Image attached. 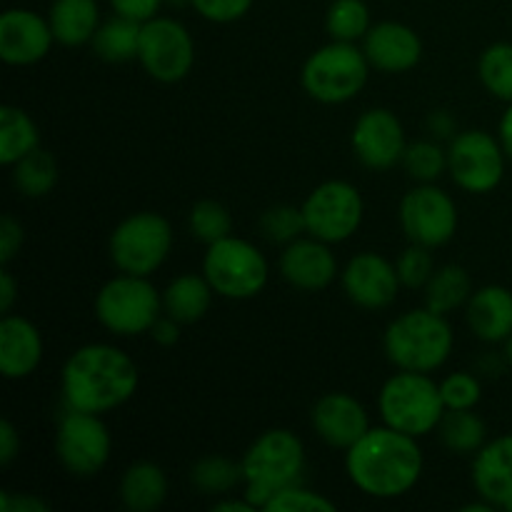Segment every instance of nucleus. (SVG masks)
Listing matches in <instances>:
<instances>
[{
    "label": "nucleus",
    "mask_w": 512,
    "mask_h": 512,
    "mask_svg": "<svg viewBox=\"0 0 512 512\" xmlns=\"http://www.w3.org/2000/svg\"><path fill=\"white\" fill-rule=\"evenodd\" d=\"M425 455L418 438L390 425L370 428L353 448L345 450V473L363 495L395 500L415 488L423 478Z\"/></svg>",
    "instance_id": "1"
},
{
    "label": "nucleus",
    "mask_w": 512,
    "mask_h": 512,
    "mask_svg": "<svg viewBox=\"0 0 512 512\" xmlns=\"http://www.w3.org/2000/svg\"><path fill=\"white\" fill-rule=\"evenodd\" d=\"M140 370L125 350L108 343H88L75 350L60 373L65 408L105 415L135 395Z\"/></svg>",
    "instance_id": "2"
},
{
    "label": "nucleus",
    "mask_w": 512,
    "mask_h": 512,
    "mask_svg": "<svg viewBox=\"0 0 512 512\" xmlns=\"http://www.w3.org/2000/svg\"><path fill=\"white\" fill-rule=\"evenodd\" d=\"M305 463V445L298 433L288 428L265 430L250 443L240 460L243 495L255 508L265 510L280 490L303 480Z\"/></svg>",
    "instance_id": "3"
},
{
    "label": "nucleus",
    "mask_w": 512,
    "mask_h": 512,
    "mask_svg": "<svg viewBox=\"0 0 512 512\" xmlns=\"http://www.w3.org/2000/svg\"><path fill=\"white\" fill-rule=\"evenodd\" d=\"M455 335L448 315L430 308L400 313L383 333V350L398 370L435 373L448 363Z\"/></svg>",
    "instance_id": "4"
},
{
    "label": "nucleus",
    "mask_w": 512,
    "mask_h": 512,
    "mask_svg": "<svg viewBox=\"0 0 512 512\" xmlns=\"http://www.w3.org/2000/svg\"><path fill=\"white\" fill-rule=\"evenodd\" d=\"M378 410L385 425L413 438L435 433L445 415L440 383L430 373L398 370L383 383L378 393Z\"/></svg>",
    "instance_id": "5"
},
{
    "label": "nucleus",
    "mask_w": 512,
    "mask_h": 512,
    "mask_svg": "<svg viewBox=\"0 0 512 512\" xmlns=\"http://www.w3.org/2000/svg\"><path fill=\"white\" fill-rule=\"evenodd\" d=\"M160 315L163 293L143 275H115L95 295V318L108 333L120 338L150 333Z\"/></svg>",
    "instance_id": "6"
},
{
    "label": "nucleus",
    "mask_w": 512,
    "mask_h": 512,
    "mask_svg": "<svg viewBox=\"0 0 512 512\" xmlns=\"http://www.w3.org/2000/svg\"><path fill=\"white\" fill-rule=\"evenodd\" d=\"M370 75V63L363 48L355 43L330 40L328 45L310 53L300 70L303 90L323 105H340L358 98Z\"/></svg>",
    "instance_id": "7"
},
{
    "label": "nucleus",
    "mask_w": 512,
    "mask_h": 512,
    "mask_svg": "<svg viewBox=\"0 0 512 512\" xmlns=\"http://www.w3.org/2000/svg\"><path fill=\"white\" fill-rule=\"evenodd\" d=\"M203 275L220 298L250 300L263 293L270 268L258 245L228 235L208 245L203 255Z\"/></svg>",
    "instance_id": "8"
},
{
    "label": "nucleus",
    "mask_w": 512,
    "mask_h": 512,
    "mask_svg": "<svg viewBox=\"0 0 512 512\" xmlns=\"http://www.w3.org/2000/svg\"><path fill=\"white\" fill-rule=\"evenodd\" d=\"M110 260L120 273L150 278L173 250V228L168 218L153 210L128 215L110 233Z\"/></svg>",
    "instance_id": "9"
},
{
    "label": "nucleus",
    "mask_w": 512,
    "mask_h": 512,
    "mask_svg": "<svg viewBox=\"0 0 512 512\" xmlns=\"http://www.w3.org/2000/svg\"><path fill=\"white\" fill-rule=\"evenodd\" d=\"M303 208L305 230L325 243H345L360 230L365 200L348 180H325L308 193Z\"/></svg>",
    "instance_id": "10"
},
{
    "label": "nucleus",
    "mask_w": 512,
    "mask_h": 512,
    "mask_svg": "<svg viewBox=\"0 0 512 512\" xmlns=\"http://www.w3.org/2000/svg\"><path fill=\"white\" fill-rule=\"evenodd\" d=\"M505 163L508 155L500 138L488 130H460L448 145V173L465 193H493L505 178Z\"/></svg>",
    "instance_id": "11"
},
{
    "label": "nucleus",
    "mask_w": 512,
    "mask_h": 512,
    "mask_svg": "<svg viewBox=\"0 0 512 512\" xmlns=\"http://www.w3.org/2000/svg\"><path fill=\"white\" fill-rule=\"evenodd\" d=\"M113 438L103 418L85 410L68 408L55 430V455L73 478H95L108 465Z\"/></svg>",
    "instance_id": "12"
},
{
    "label": "nucleus",
    "mask_w": 512,
    "mask_h": 512,
    "mask_svg": "<svg viewBox=\"0 0 512 512\" xmlns=\"http://www.w3.org/2000/svg\"><path fill=\"white\" fill-rule=\"evenodd\" d=\"M398 220L410 243L435 250L448 245L458 233V205L435 183H418L403 195Z\"/></svg>",
    "instance_id": "13"
},
{
    "label": "nucleus",
    "mask_w": 512,
    "mask_h": 512,
    "mask_svg": "<svg viewBox=\"0 0 512 512\" xmlns=\"http://www.w3.org/2000/svg\"><path fill=\"white\" fill-rule=\"evenodd\" d=\"M140 65L158 83H180L195 65V43L180 20L155 15L140 30Z\"/></svg>",
    "instance_id": "14"
},
{
    "label": "nucleus",
    "mask_w": 512,
    "mask_h": 512,
    "mask_svg": "<svg viewBox=\"0 0 512 512\" xmlns=\"http://www.w3.org/2000/svg\"><path fill=\"white\" fill-rule=\"evenodd\" d=\"M350 148L360 165L368 170L395 168L403 163L405 148V128L398 115L388 108H370L355 120L353 133H350Z\"/></svg>",
    "instance_id": "15"
},
{
    "label": "nucleus",
    "mask_w": 512,
    "mask_h": 512,
    "mask_svg": "<svg viewBox=\"0 0 512 512\" xmlns=\"http://www.w3.org/2000/svg\"><path fill=\"white\" fill-rule=\"evenodd\" d=\"M340 283L350 303L363 310L390 308L403 288L395 263L373 250L353 255L340 273Z\"/></svg>",
    "instance_id": "16"
},
{
    "label": "nucleus",
    "mask_w": 512,
    "mask_h": 512,
    "mask_svg": "<svg viewBox=\"0 0 512 512\" xmlns=\"http://www.w3.org/2000/svg\"><path fill=\"white\" fill-rule=\"evenodd\" d=\"M55 43L50 20L28 8H10L0 15V58L8 65H35Z\"/></svg>",
    "instance_id": "17"
},
{
    "label": "nucleus",
    "mask_w": 512,
    "mask_h": 512,
    "mask_svg": "<svg viewBox=\"0 0 512 512\" xmlns=\"http://www.w3.org/2000/svg\"><path fill=\"white\" fill-rule=\"evenodd\" d=\"M310 425H313L315 435L323 440L325 445L335 450H348L368 433L370 415L365 405L360 403L355 395L350 393H325L318 403L310 410Z\"/></svg>",
    "instance_id": "18"
},
{
    "label": "nucleus",
    "mask_w": 512,
    "mask_h": 512,
    "mask_svg": "<svg viewBox=\"0 0 512 512\" xmlns=\"http://www.w3.org/2000/svg\"><path fill=\"white\" fill-rule=\"evenodd\" d=\"M280 275L303 293H318L338 278V258L330 243L305 233L280 253Z\"/></svg>",
    "instance_id": "19"
},
{
    "label": "nucleus",
    "mask_w": 512,
    "mask_h": 512,
    "mask_svg": "<svg viewBox=\"0 0 512 512\" xmlns=\"http://www.w3.org/2000/svg\"><path fill=\"white\" fill-rule=\"evenodd\" d=\"M363 53L370 68L380 73H408L423 60V40L410 25L398 20H383L370 25L363 40Z\"/></svg>",
    "instance_id": "20"
},
{
    "label": "nucleus",
    "mask_w": 512,
    "mask_h": 512,
    "mask_svg": "<svg viewBox=\"0 0 512 512\" xmlns=\"http://www.w3.org/2000/svg\"><path fill=\"white\" fill-rule=\"evenodd\" d=\"M470 478L478 498L488 500L495 510L512 512V433L488 440L473 455Z\"/></svg>",
    "instance_id": "21"
},
{
    "label": "nucleus",
    "mask_w": 512,
    "mask_h": 512,
    "mask_svg": "<svg viewBox=\"0 0 512 512\" xmlns=\"http://www.w3.org/2000/svg\"><path fill=\"white\" fill-rule=\"evenodd\" d=\"M43 363V335L23 315L0 320V373L5 380L30 378Z\"/></svg>",
    "instance_id": "22"
},
{
    "label": "nucleus",
    "mask_w": 512,
    "mask_h": 512,
    "mask_svg": "<svg viewBox=\"0 0 512 512\" xmlns=\"http://www.w3.org/2000/svg\"><path fill=\"white\" fill-rule=\"evenodd\" d=\"M470 333L483 343H505L512 335V290L505 285H483L473 290L465 305Z\"/></svg>",
    "instance_id": "23"
},
{
    "label": "nucleus",
    "mask_w": 512,
    "mask_h": 512,
    "mask_svg": "<svg viewBox=\"0 0 512 512\" xmlns=\"http://www.w3.org/2000/svg\"><path fill=\"white\" fill-rule=\"evenodd\" d=\"M48 20L55 43L65 45V48L88 45L103 23L98 0H53Z\"/></svg>",
    "instance_id": "24"
},
{
    "label": "nucleus",
    "mask_w": 512,
    "mask_h": 512,
    "mask_svg": "<svg viewBox=\"0 0 512 512\" xmlns=\"http://www.w3.org/2000/svg\"><path fill=\"white\" fill-rule=\"evenodd\" d=\"M168 475L160 465L138 460L123 473L118 485L120 503L130 512H153L168 498Z\"/></svg>",
    "instance_id": "25"
},
{
    "label": "nucleus",
    "mask_w": 512,
    "mask_h": 512,
    "mask_svg": "<svg viewBox=\"0 0 512 512\" xmlns=\"http://www.w3.org/2000/svg\"><path fill=\"white\" fill-rule=\"evenodd\" d=\"M215 290L210 288L208 278L200 273L178 275L163 290V313L175 318L178 323L190 325L205 318L213 303Z\"/></svg>",
    "instance_id": "26"
},
{
    "label": "nucleus",
    "mask_w": 512,
    "mask_h": 512,
    "mask_svg": "<svg viewBox=\"0 0 512 512\" xmlns=\"http://www.w3.org/2000/svg\"><path fill=\"white\" fill-rule=\"evenodd\" d=\"M425 308L435 310L440 315H450L455 310L465 308L473 295V280L463 265H440L435 268L433 278L425 285Z\"/></svg>",
    "instance_id": "27"
},
{
    "label": "nucleus",
    "mask_w": 512,
    "mask_h": 512,
    "mask_svg": "<svg viewBox=\"0 0 512 512\" xmlns=\"http://www.w3.org/2000/svg\"><path fill=\"white\" fill-rule=\"evenodd\" d=\"M140 30L143 23L138 20L123 18V15H113V18L103 20L90 40L93 53L105 63H128V60H138L140 53Z\"/></svg>",
    "instance_id": "28"
},
{
    "label": "nucleus",
    "mask_w": 512,
    "mask_h": 512,
    "mask_svg": "<svg viewBox=\"0 0 512 512\" xmlns=\"http://www.w3.org/2000/svg\"><path fill=\"white\" fill-rule=\"evenodd\" d=\"M35 148H40V130L35 120L18 105H3L0 108V163L13 168Z\"/></svg>",
    "instance_id": "29"
},
{
    "label": "nucleus",
    "mask_w": 512,
    "mask_h": 512,
    "mask_svg": "<svg viewBox=\"0 0 512 512\" xmlns=\"http://www.w3.org/2000/svg\"><path fill=\"white\" fill-rule=\"evenodd\" d=\"M435 433L453 455H475L488 443V425L475 410H445Z\"/></svg>",
    "instance_id": "30"
},
{
    "label": "nucleus",
    "mask_w": 512,
    "mask_h": 512,
    "mask_svg": "<svg viewBox=\"0 0 512 512\" xmlns=\"http://www.w3.org/2000/svg\"><path fill=\"white\" fill-rule=\"evenodd\" d=\"M58 178V160L43 148H35L33 153H28L13 165V185L25 198H45L48 193H53Z\"/></svg>",
    "instance_id": "31"
},
{
    "label": "nucleus",
    "mask_w": 512,
    "mask_h": 512,
    "mask_svg": "<svg viewBox=\"0 0 512 512\" xmlns=\"http://www.w3.org/2000/svg\"><path fill=\"white\" fill-rule=\"evenodd\" d=\"M190 483L203 495H230L243 483V468L223 455H208L190 468Z\"/></svg>",
    "instance_id": "32"
},
{
    "label": "nucleus",
    "mask_w": 512,
    "mask_h": 512,
    "mask_svg": "<svg viewBox=\"0 0 512 512\" xmlns=\"http://www.w3.org/2000/svg\"><path fill=\"white\" fill-rule=\"evenodd\" d=\"M325 30L330 40L358 43L370 30V10L365 0H333L325 13Z\"/></svg>",
    "instance_id": "33"
},
{
    "label": "nucleus",
    "mask_w": 512,
    "mask_h": 512,
    "mask_svg": "<svg viewBox=\"0 0 512 512\" xmlns=\"http://www.w3.org/2000/svg\"><path fill=\"white\" fill-rule=\"evenodd\" d=\"M478 78L493 98L512 103V43H493L480 53Z\"/></svg>",
    "instance_id": "34"
},
{
    "label": "nucleus",
    "mask_w": 512,
    "mask_h": 512,
    "mask_svg": "<svg viewBox=\"0 0 512 512\" xmlns=\"http://www.w3.org/2000/svg\"><path fill=\"white\" fill-rule=\"evenodd\" d=\"M400 165L415 183H435L448 170V150L435 138L415 140V143H408Z\"/></svg>",
    "instance_id": "35"
},
{
    "label": "nucleus",
    "mask_w": 512,
    "mask_h": 512,
    "mask_svg": "<svg viewBox=\"0 0 512 512\" xmlns=\"http://www.w3.org/2000/svg\"><path fill=\"white\" fill-rule=\"evenodd\" d=\"M188 228L195 240L210 245L228 238L230 230H233V218H230V210L218 200H198L190 208Z\"/></svg>",
    "instance_id": "36"
},
{
    "label": "nucleus",
    "mask_w": 512,
    "mask_h": 512,
    "mask_svg": "<svg viewBox=\"0 0 512 512\" xmlns=\"http://www.w3.org/2000/svg\"><path fill=\"white\" fill-rule=\"evenodd\" d=\"M260 230L275 245H288L293 240L303 238L308 233L305 230L303 208H295V205H273V208H268L260 215Z\"/></svg>",
    "instance_id": "37"
},
{
    "label": "nucleus",
    "mask_w": 512,
    "mask_h": 512,
    "mask_svg": "<svg viewBox=\"0 0 512 512\" xmlns=\"http://www.w3.org/2000/svg\"><path fill=\"white\" fill-rule=\"evenodd\" d=\"M395 270H398V278L403 283V288L423 290L435 273L433 250L425 248V245L410 243L398 255V260H395Z\"/></svg>",
    "instance_id": "38"
},
{
    "label": "nucleus",
    "mask_w": 512,
    "mask_h": 512,
    "mask_svg": "<svg viewBox=\"0 0 512 512\" xmlns=\"http://www.w3.org/2000/svg\"><path fill=\"white\" fill-rule=\"evenodd\" d=\"M268 512H335L338 505L330 498H325L318 490L305 488L303 483L288 485V488L280 490L268 505H265Z\"/></svg>",
    "instance_id": "39"
},
{
    "label": "nucleus",
    "mask_w": 512,
    "mask_h": 512,
    "mask_svg": "<svg viewBox=\"0 0 512 512\" xmlns=\"http://www.w3.org/2000/svg\"><path fill=\"white\" fill-rule=\"evenodd\" d=\"M445 410H475L483 400V383L473 373H450L440 380Z\"/></svg>",
    "instance_id": "40"
},
{
    "label": "nucleus",
    "mask_w": 512,
    "mask_h": 512,
    "mask_svg": "<svg viewBox=\"0 0 512 512\" xmlns=\"http://www.w3.org/2000/svg\"><path fill=\"white\" fill-rule=\"evenodd\" d=\"M195 10L210 23H235L253 8V0H190Z\"/></svg>",
    "instance_id": "41"
},
{
    "label": "nucleus",
    "mask_w": 512,
    "mask_h": 512,
    "mask_svg": "<svg viewBox=\"0 0 512 512\" xmlns=\"http://www.w3.org/2000/svg\"><path fill=\"white\" fill-rule=\"evenodd\" d=\"M25 240V230L23 223H20L15 215L5 213L0 218V263L10 265V260L20 253Z\"/></svg>",
    "instance_id": "42"
},
{
    "label": "nucleus",
    "mask_w": 512,
    "mask_h": 512,
    "mask_svg": "<svg viewBox=\"0 0 512 512\" xmlns=\"http://www.w3.org/2000/svg\"><path fill=\"white\" fill-rule=\"evenodd\" d=\"M163 3L165 0H110V8H113L115 15L148 23L155 15H160V5Z\"/></svg>",
    "instance_id": "43"
},
{
    "label": "nucleus",
    "mask_w": 512,
    "mask_h": 512,
    "mask_svg": "<svg viewBox=\"0 0 512 512\" xmlns=\"http://www.w3.org/2000/svg\"><path fill=\"white\" fill-rule=\"evenodd\" d=\"M0 510L3 512H50V503L35 493H0Z\"/></svg>",
    "instance_id": "44"
},
{
    "label": "nucleus",
    "mask_w": 512,
    "mask_h": 512,
    "mask_svg": "<svg viewBox=\"0 0 512 512\" xmlns=\"http://www.w3.org/2000/svg\"><path fill=\"white\" fill-rule=\"evenodd\" d=\"M180 328H183V323H178V320L163 313L155 320V325L150 328L148 335L153 338L155 345H160V348H173L180 340Z\"/></svg>",
    "instance_id": "45"
},
{
    "label": "nucleus",
    "mask_w": 512,
    "mask_h": 512,
    "mask_svg": "<svg viewBox=\"0 0 512 512\" xmlns=\"http://www.w3.org/2000/svg\"><path fill=\"white\" fill-rule=\"evenodd\" d=\"M20 455V433L10 420L0 423V465L8 468L15 458Z\"/></svg>",
    "instance_id": "46"
},
{
    "label": "nucleus",
    "mask_w": 512,
    "mask_h": 512,
    "mask_svg": "<svg viewBox=\"0 0 512 512\" xmlns=\"http://www.w3.org/2000/svg\"><path fill=\"white\" fill-rule=\"evenodd\" d=\"M428 130L435 140H453L458 135V123L450 110H433L428 115Z\"/></svg>",
    "instance_id": "47"
},
{
    "label": "nucleus",
    "mask_w": 512,
    "mask_h": 512,
    "mask_svg": "<svg viewBox=\"0 0 512 512\" xmlns=\"http://www.w3.org/2000/svg\"><path fill=\"white\" fill-rule=\"evenodd\" d=\"M15 300H18V283L10 275L8 265H3V270H0V310H3V315L13 310Z\"/></svg>",
    "instance_id": "48"
},
{
    "label": "nucleus",
    "mask_w": 512,
    "mask_h": 512,
    "mask_svg": "<svg viewBox=\"0 0 512 512\" xmlns=\"http://www.w3.org/2000/svg\"><path fill=\"white\" fill-rule=\"evenodd\" d=\"M498 138H500V145H503L505 155H508V160H512V103H508L505 113L500 115Z\"/></svg>",
    "instance_id": "49"
},
{
    "label": "nucleus",
    "mask_w": 512,
    "mask_h": 512,
    "mask_svg": "<svg viewBox=\"0 0 512 512\" xmlns=\"http://www.w3.org/2000/svg\"><path fill=\"white\" fill-rule=\"evenodd\" d=\"M215 512H255L258 508H255L253 503H250L248 498H220L218 503L213 505Z\"/></svg>",
    "instance_id": "50"
},
{
    "label": "nucleus",
    "mask_w": 512,
    "mask_h": 512,
    "mask_svg": "<svg viewBox=\"0 0 512 512\" xmlns=\"http://www.w3.org/2000/svg\"><path fill=\"white\" fill-rule=\"evenodd\" d=\"M505 360H508V365L512 368V335L505 340Z\"/></svg>",
    "instance_id": "51"
},
{
    "label": "nucleus",
    "mask_w": 512,
    "mask_h": 512,
    "mask_svg": "<svg viewBox=\"0 0 512 512\" xmlns=\"http://www.w3.org/2000/svg\"><path fill=\"white\" fill-rule=\"evenodd\" d=\"M165 3H170V5H190V0H165Z\"/></svg>",
    "instance_id": "52"
}]
</instances>
